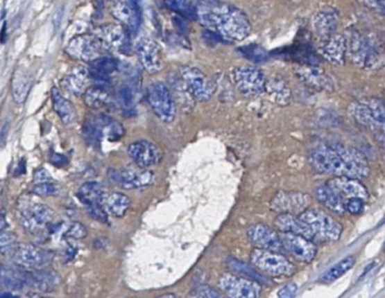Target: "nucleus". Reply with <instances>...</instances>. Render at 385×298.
<instances>
[{"mask_svg": "<svg viewBox=\"0 0 385 298\" xmlns=\"http://www.w3.org/2000/svg\"><path fill=\"white\" fill-rule=\"evenodd\" d=\"M18 239L15 233L6 232V231H1L0 234V248H1V254L6 256V258H11L15 247L18 246Z\"/></svg>", "mask_w": 385, "mask_h": 298, "instance_id": "nucleus-45", "label": "nucleus"}, {"mask_svg": "<svg viewBox=\"0 0 385 298\" xmlns=\"http://www.w3.org/2000/svg\"><path fill=\"white\" fill-rule=\"evenodd\" d=\"M96 33L108 51L125 53L128 49V34L121 25H116V24L103 25L97 28Z\"/></svg>", "mask_w": 385, "mask_h": 298, "instance_id": "nucleus-21", "label": "nucleus"}, {"mask_svg": "<svg viewBox=\"0 0 385 298\" xmlns=\"http://www.w3.org/2000/svg\"><path fill=\"white\" fill-rule=\"evenodd\" d=\"M361 4L371 8L379 15H385V0H359Z\"/></svg>", "mask_w": 385, "mask_h": 298, "instance_id": "nucleus-51", "label": "nucleus"}, {"mask_svg": "<svg viewBox=\"0 0 385 298\" xmlns=\"http://www.w3.org/2000/svg\"><path fill=\"white\" fill-rule=\"evenodd\" d=\"M51 102H53V107L55 109V112L58 113V116H60L63 124L69 125L75 121L76 112H75L73 104L63 97L58 87L51 89Z\"/></svg>", "mask_w": 385, "mask_h": 298, "instance_id": "nucleus-35", "label": "nucleus"}, {"mask_svg": "<svg viewBox=\"0 0 385 298\" xmlns=\"http://www.w3.org/2000/svg\"><path fill=\"white\" fill-rule=\"evenodd\" d=\"M298 286L296 283L285 284L284 287L278 291V297L292 298L297 295Z\"/></svg>", "mask_w": 385, "mask_h": 298, "instance_id": "nucleus-52", "label": "nucleus"}, {"mask_svg": "<svg viewBox=\"0 0 385 298\" xmlns=\"http://www.w3.org/2000/svg\"><path fill=\"white\" fill-rule=\"evenodd\" d=\"M248 239L251 245L256 248L268 249V251L282 252L285 251L282 245L280 233L275 232V229L268 227L264 224H256L251 226L246 232Z\"/></svg>", "mask_w": 385, "mask_h": 298, "instance_id": "nucleus-18", "label": "nucleus"}, {"mask_svg": "<svg viewBox=\"0 0 385 298\" xmlns=\"http://www.w3.org/2000/svg\"><path fill=\"white\" fill-rule=\"evenodd\" d=\"M88 234V231L81 222H71L70 225L67 226L65 231V236L71 238V239H83Z\"/></svg>", "mask_w": 385, "mask_h": 298, "instance_id": "nucleus-47", "label": "nucleus"}, {"mask_svg": "<svg viewBox=\"0 0 385 298\" xmlns=\"http://www.w3.org/2000/svg\"><path fill=\"white\" fill-rule=\"evenodd\" d=\"M239 53L255 63L264 62L268 60V51L258 44H249L246 47L239 48Z\"/></svg>", "mask_w": 385, "mask_h": 298, "instance_id": "nucleus-44", "label": "nucleus"}, {"mask_svg": "<svg viewBox=\"0 0 385 298\" xmlns=\"http://www.w3.org/2000/svg\"><path fill=\"white\" fill-rule=\"evenodd\" d=\"M105 49L102 41L94 34H81L73 37L67 44L66 53L70 58L83 62H92L101 58Z\"/></svg>", "mask_w": 385, "mask_h": 298, "instance_id": "nucleus-8", "label": "nucleus"}, {"mask_svg": "<svg viewBox=\"0 0 385 298\" xmlns=\"http://www.w3.org/2000/svg\"><path fill=\"white\" fill-rule=\"evenodd\" d=\"M109 177L112 182L128 190L144 189L154 182L153 173L137 164L123 168L121 170L112 169L109 171Z\"/></svg>", "mask_w": 385, "mask_h": 298, "instance_id": "nucleus-11", "label": "nucleus"}, {"mask_svg": "<svg viewBox=\"0 0 385 298\" xmlns=\"http://www.w3.org/2000/svg\"><path fill=\"white\" fill-rule=\"evenodd\" d=\"M82 131H83L85 141L88 142L89 145H92V147H99V142L104 138L102 128L96 121L95 116H89L88 119L85 121V125H83Z\"/></svg>", "mask_w": 385, "mask_h": 298, "instance_id": "nucleus-42", "label": "nucleus"}, {"mask_svg": "<svg viewBox=\"0 0 385 298\" xmlns=\"http://www.w3.org/2000/svg\"><path fill=\"white\" fill-rule=\"evenodd\" d=\"M112 15L118 21L128 27L132 32H137L139 28L142 11L138 5L131 4L128 1V3L116 1L112 6Z\"/></svg>", "mask_w": 385, "mask_h": 298, "instance_id": "nucleus-27", "label": "nucleus"}, {"mask_svg": "<svg viewBox=\"0 0 385 298\" xmlns=\"http://www.w3.org/2000/svg\"><path fill=\"white\" fill-rule=\"evenodd\" d=\"M179 76L187 85L188 90L191 91L196 102H207L213 97L216 85L213 80L205 76L201 70L193 66L181 67Z\"/></svg>", "mask_w": 385, "mask_h": 298, "instance_id": "nucleus-9", "label": "nucleus"}, {"mask_svg": "<svg viewBox=\"0 0 385 298\" xmlns=\"http://www.w3.org/2000/svg\"><path fill=\"white\" fill-rule=\"evenodd\" d=\"M118 102L121 103V105L124 109H131L135 103V89L132 85L125 84L121 89L118 90L117 94Z\"/></svg>", "mask_w": 385, "mask_h": 298, "instance_id": "nucleus-46", "label": "nucleus"}, {"mask_svg": "<svg viewBox=\"0 0 385 298\" xmlns=\"http://www.w3.org/2000/svg\"><path fill=\"white\" fill-rule=\"evenodd\" d=\"M223 292L209 287V286H200V287L195 288L193 292H191V297H201V298H215L222 297Z\"/></svg>", "mask_w": 385, "mask_h": 298, "instance_id": "nucleus-49", "label": "nucleus"}, {"mask_svg": "<svg viewBox=\"0 0 385 298\" xmlns=\"http://www.w3.org/2000/svg\"><path fill=\"white\" fill-rule=\"evenodd\" d=\"M347 54L352 63L357 67L373 66L377 60V51L370 41L359 33V30L350 28L345 35Z\"/></svg>", "mask_w": 385, "mask_h": 298, "instance_id": "nucleus-10", "label": "nucleus"}, {"mask_svg": "<svg viewBox=\"0 0 385 298\" xmlns=\"http://www.w3.org/2000/svg\"><path fill=\"white\" fill-rule=\"evenodd\" d=\"M251 265L268 277H292L296 273L293 263L287 260L280 252L255 248L250 254Z\"/></svg>", "mask_w": 385, "mask_h": 298, "instance_id": "nucleus-4", "label": "nucleus"}, {"mask_svg": "<svg viewBox=\"0 0 385 298\" xmlns=\"http://www.w3.org/2000/svg\"><path fill=\"white\" fill-rule=\"evenodd\" d=\"M300 216L311 226L316 239L323 241H338L342 234V226L336 219L320 209L308 207Z\"/></svg>", "mask_w": 385, "mask_h": 298, "instance_id": "nucleus-6", "label": "nucleus"}, {"mask_svg": "<svg viewBox=\"0 0 385 298\" xmlns=\"http://www.w3.org/2000/svg\"><path fill=\"white\" fill-rule=\"evenodd\" d=\"M272 100L278 105H289L292 98L291 89L282 77L275 76L266 80V90Z\"/></svg>", "mask_w": 385, "mask_h": 298, "instance_id": "nucleus-32", "label": "nucleus"}, {"mask_svg": "<svg viewBox=\"0 0 385 298\" xmlns=\"http://www.w3.org/2000/svg\"><path fill=\"white\" fill-rule=\"evenodd\" d=\"M384 249H385V245H384Z\"/></svg>", "mask_w": 385, "mask_h": 298, "instance_id": "nucleus-56", "label": "nucleus"}, {"mask_svg": "<svg viewBox=\"0 0 385 298\" xmlns=\"http://www.w3.org/2000/svg\"><path fill=\"white\" fill-rule=\"evenodd\" d=\"M136 51L147 73H157L162 69V49L155 41L144 37L137 42Z\"/></svg>", "mask_w": 385, "mask_h": 298, "instance_id": "nucleus-19", "label": "nucleus"}, {"mask_svg": "<svg viewBox=\"0 0 385 298\" xmlns=\"http://www.w3.org/2000/svg\"><path fill=\"white\" fill-rule=\"evenodd\" d=\"M118 68V62L112 56H101L90 62V73L92 80L99 84H105L109 80V75L114 73Z\"/></svg>", "mask_w": 385, "mask_h": 298, "instance_id": "nucleus-31", "label": "nucleus"}, {"mask_svg": "<svg viewBox=\"0 0 385 298\" xmlns=\"http://www.w3.org/2000/svg\"><path fill=\"white\" fill-rule=\"evenodd\" d=\"M128 154L133 164L145 169L157 166L162 159V149L148 140L133 142L128 147Z\"/></svg>", "mask_w": 385, "mask_h": 298, "instance_id": "nucleus-17", "label": "nucleus"}, {"mask_svg": "<svg viewBox=\"0 0 385 298\" xmlns=\"http://www.w3.org/2000/svg\"><path fill=\"white\" fill-rule=\"evenodd\" d=\"M354 265H355V258L354 256H347V258H343V260L338 262L336 265H334L332 268L327 270L326 273L323 274L321 279H320V282L332 283L334 281L339 280L345 273H348L349 270L354 267Z\"/></svg>", "mask_w": 385, "mask_h": 298, "instance_id": "nucleus-40", "label": "nucleus"}, {"mask_svg": "<svg viewBox=\"0 0 385 298\" xmlns=\"http://www.w3.org/2000/svg\"><path fill=\"white\" fill-rule=\"evenodd\" d=\"M96 121L102 128L103 134L109 141H117L124 135L123 125L108 116H95Z\"/></svg>", "mask_w": 385, "mask_h": 298, "instance_id": "nucleus-39", "label": "nucleus"}, {"mask_svg": "<svg viewBox=\"0 0 385 298\" xmlns=\"http://www.w3.org/2000/svg\"><path fill=\"white\" fill-rule=\"evenodd\" d=\"M167 8L184 18H196V8L191 0H165Z\"/></svg>", "mask_w": 385, "mask_h": 298, "instance_id": "nucleus-43", "label": "nucleus"}, {"mask_svg": "<svg viewBox=\"0 0 385 298\" xmlns=\"http://www.w3.org/2000/svg\"><path fill=\"white\" fill-rule=\"evenodd\" d=\"M313 196L319 200V203L323 204V207L328 209L330 212L335 213V215H343L345 213L343 197L340 193H336L333 188H330L328 184L316 188Z\"/></svg>", "mask_w": 385, "mask_h": 298, "instance_id": "nucleus-28", "label": "nucleus"}, {"mask_svg": "<svg viewBox=\"0 0 385 298\" xmlns=\"http://www.w3.org/2000/svg\"><path fill=\"white\" fill-rule=\"evenodd\" d=\"M32 80L27 73L15 71L12 78V96L17 104H24L27 96L30 94Z\"/></svg>", "mask_w": 385, "mask_h": 298, "instance_id": "nucleus-37", "label": "nucleus"}, {"mask_svg": "<svg viewBox=\"0 0 385 298\" xmlns=\"http://www.w3.org/2000/svg\"><path fill=\"white\" fill-rule=\"evenodd\" d=\"M196 18L202 25L213 29L224 41H242L251 32V25L246 13L232 5L209 6L200 3Z\"/></svg>", "mask_w": 385, "mask_h": 298, "instance_id": "nucleus-2", "label": "nucleus"}, {"mask_svg": "<svg viewBox=\"0 0 385 298\" xmlns=\"http://www.w3.org/2000/svg\"><path fill=\"white\" fill-rule=\"evenodd\" d=\"M362 198H357V197H352L348 198L345 202V210L349 212L350 215H359L361 212L363 211L364 203Z\"/></svg>", "mask_w": 385, "mask_h": 298, "instance_id": "nucleus-50", "label": "nucleus"}, {"mask_svg": "<svg viewBox=\"0 0 385 298\" xmlns=\"http://www.w3.org/2000/svg\"><path fill=\"white\" fill-rule=\"evenodd\" d=\"M103 207L109 215L121 218L131 207V200L121 193H111L104 196Z\"/></svg>", "mask_w": 385, "mask_h": 298, "instance_id": "nucleus-34", "label": "nucleus"}, {"mask_svg": "<svg viewBox=\"0 0 385 298\" xmlns=\"http://www.w3.org/2000/svg\"><path fill=\"white\" fill-rule=\"evenodd\" d=\"M275 226L280 232L294 233L300 234L309 239H316V234L311 226L301 218L300 216L292 213H280L275 219Z\"/></svg>", "mask_w": 385, "mask_h": 298, "instance_id": "nucleus-24", "label": "nucleus"}, {"mask_svg": "<svg viewBox=\"0 0 385 298\" xmlns=\"http://www.w3.org/2000/svg\"><path fill=\"white\" fill-rule=\"evenodd\" d=\"M34 182L35 183H46L51 182V177L49 173L46 169L41 168L39 170L34 173Z\"/></svg>", "mask_w": 385, "mask_h": 298, "instance_id": "nucleus-53", "label": "nucleus"}, {"mask_svg": "<svg viewBox=\"0 0 385 298\" xmlns=\"http://www.w3.org/2000/svg\"><path fill=\"white\" fill-rule=\"evenodd\" d=\"M296 75L302 83L318 91L332 92L334 90L333 80L319 67L313 64L299 67L296 70Z\"/></svg>", "mask_w": 385, "mask_h": 298, "instance_id": "nucleus-20", "label": "nucleus"}, {"mask_svg": "<svg viewBox=\"0 0 385 298\" xmlns=\"http://www.w3.org/2000/svg\"><path fill=\"white\" fill-rule=\"evenodd\" d=\"M309 162L316 170L336 177L364 178L369 175L366 157L356 149L345 146H320L309 154Z\"/></svg>", "mask_w": 385, "mask_h": 298, "instance_id": "nucleus-1", "label": "nucleus"}, {"mask_svg": "<svg viewBox=\"0 0 385 298\" xmlns=\"http://www.w3.org/2000/svg\"><path fill=\"white\" fill-rule=\"evenodd\" d=\"M200 3H203L205 5H209V6H217L220 0H200Z\"/></svg>", "mask_w": 385, "mask_h": 298, "instance_id": "nucleus-55", "label": "nucleus"}, {"mask_svg": "<svg viewBox=\"0 0 385 298\" xmlns=\"http://www.w3.org/2000/svg\"><path fill=\"white\" fill-rule=\"evenodd\" d=\"M330 188H333L336 193H340L342 197L347 198H362L367 200L369 197L367 188L359 182V178L352 177H334L327 183Z\"/></svg>", "mask_w": 385, "mask_h": 298, "instance_id": "nucleus-26", "label": "nucleus"}, {"mask_svg": "<svg viewBox=\"0 0 385 298\" xmlns=\"http://www.w3.org/2000/svg\"><path fill=\"white\" fill-rule=\"evenodd\" d=\"M10 258L13 260L15 265L25 270H37L47 268L53 261L54 254L34 245L19 243Z\"/></svg>", "mask_w": 385, "mask_h": 298, "instance_id": "nucleus-13", "label": "nucleus"}, {"mask_svg": "<svg viewBox=\"0 0 385 298\" xmlns=\"http://www.w3.org/2000/svg\"><path fill=\"white\" fill-rule=\"evenodd\" d=\"M320 53L328 62L336 64V66H343L345 54H347V40H345V35L335 34L330 39L323 41Z\"/></svg>", "mask_w": 385, "mask_h": 298, "instance_id": "nucleus-25", "label": "nucleus"}, {"mask_svg": "<svg viewBox=\"0 0 385 298\" xmlns=\"http://www.w3.org/2000/svg\"><path fill=\"white\" fill-rule=\"evenodd\" d=\"M27 281L30 288H34L39 291H51L59 286L60 277L58 274L53 273L46 268L37 270H28Z\"/></svg>", "mask_w": 385, "mask_h": 298, "instance_id": "nucleus-30", "label": "nucleus"}, {"mask_svg": "<svg viewBox=\"0 0 385 298\" xmlns=\"http://www.w3.org/2000/svg\"><path fill=\"white\" fill-rule=\"evenodd\" d=\"M104 196L105 191L103 189L102 184L99 182L85 183L77 191V197L85 204V207L92 204H103Z\"/></svg>", "mask_w": 385, "mask_h": 298, "instance_id": "nucleus-36", "label": "nucleus"}, {"mask_svg": "<svg viewBox=\"0 0 385 298\" xmlns=\"http://www.w3.org/2000/svg\"><path fill=\"white\" fill-rule=\"evenodd\" d=\"M171 87H172L173 96L174 99L178 100L180 105L188 109V106H193V102H195V98L191 95V91L188 90L187 85L185 84L184 80L181 77L178 76L174 80H171Z\"/></svg>", "mask_w": 385, "mask_h": 298, "instance_id": "nucleus-41", "label": "nucleus"}, {"mask_svg": "<svg viewBox=\"0 0 385 298\" xmlns=\"http://www.w3.org/2000/svg\"><path fill=\"white\" fill-rule=\"evenodd\" d=\"M219 287L225 296L232 298H255L262 294L258 282L232 274H223L219 280Z\"/></svg>", "mask_w": 385, "mask_h": 298, "instance_id": "nucleus-14", "label": "nucleus"}, {"mask_svg": "<svg viewBox=\"0 0 385 298\" xmlns=\"http://www.w3.org/2000/svg\"><path fill=\"white\" fill-rule=\"evenodd\" d=\"M8 130H10V124L8 121L3 125V128H1V146L5 145V141H6V135H8Z\"/></svg>", "mask_w": 385, "mask_h": 298, "instance_id": "nucleus-54", "label": "nucleus"}, {"mask_svg": "<svg viewBox=\"0 0 385 298\" xmlns=\"http://www.w3.org/2000/svg\"><path fill=\"white\" fill-rule=\"evenodd\" d=\"M280 238L285 251L289 252L298 261L309 263L316 258L318 248L312 239L289 232H280Z\"/></svg>", "mask_w": 385, "mask_h": 298, "instance_id": "nucleus-16", "label": "nucleus"}, {"mask_svg": "<svg viewBox=\"0 0 385 298\" xmlns=\"http://www.w3.org/2000/svg\"><path fill=\"white\" fill-rule=\"evenodd\" d=\"M227 265L229 270H232L234 273L239 274V275H242V277H246V279H250V280L256 281L258 283H268V280L266 277L263 275L262 272L259 270H256L257 268L253 265H246L244 262L239 261L235 258H229L227 260Z\"/></svg>", "mask_w": 385, "mask_h": 298, "instance_id": "nucleus-38", "label": "nucleus"}, {"mask_svg": "<svg viewBox=\"0 0 385 298\" xmlns=\"http://www.w3.org/2000/svg\"><path fill=\"white\" fill-rule=\"evenodd\" d=\"M349 113L359 124L371 130L385 131V104L378 99L352 103Z\"/></svg>", "mask_w": 385, "mask_h": 298, "instance_id": "nucleus-7", "label": "nucleus"}, {"mask_svg": "<svg viewBox=\"0 0 385 298\" xmlns=\"http://www.w3.org/2000/svg\"><path fill=\"white\" fill-rule=\"evenodd\" d=\"M85 104L89 109H99L109 105L110 103V91L104 84H95L88 87V90L85 92Z\"/></svg>", "mask_w": 385, "mask_h": 298, "instance_id": "nucleus-33", "label": "nucleus"}, {"mask_svg": "<svg viewBox=\"0 0 385 298\" xmlns=\"http://www.w3.org/2000/svg\"><path fill=\"white\" fill-rule=\"evenodd\" d=\"M312 197L308 193L299 191H280L272 198L270 207L273 211L279 213H292L301 215L311 207Z\"/></svg>", "mask_w": 385, "mask_h": 298, "instance_id": "nucleus-15", "label": "nucleus"}, {"mask_svg": "<svg viewBox=\"0 0 385 298\" xmlns=\"http://www.w3.org/2000/svg\"><path fill=\"white\" fill-rule=\"evenodd\" d=\"M28 270L20 265H3L1 267V286L11 290H22L28 287L27 281Z\"/></svg>", "mask_w": 385, "mask_h": 298, "instance_id": "nucleus-29", "label": "nucleus"}, {"mask_svg": "<svg viewBox=\"0 0 385 298\" xmlns=\"http://www.w3.org/2000/svg\"><path fill=\"white\" fill-rule=\"evenodd\" d=\"M92 76L90 68L77 66L62 80V87L67 92L74 96L85 95L89 87H92Z\"/></svg>", "mask_w": 385, "mask_h": 298, "instance_id": "nucleus-23", "label": "nucleus"}, {"mask_svg": "<svg viewBox=\"0 0 385 298\" xmlns=\"http://www.w3.org/2000/svg\"><path fill=\"white\" fill-rule=\"evenodd\" d=\"M147 100L159 119L171 124L176 116V102L171 89L164 82L155 80L147 89Z\"/></svg>", "mask_w": 385, "mask_h": 298, "instance_id": "nucleus-5", "label": "nucleus"}, {"mask_svg": "<svg viewBox=\"0 0 385 298\" xmlns=\"http://www.w3.org/2000/svg\"><path fill=\"white\" fill-rule=\"evenodd\" d=\"M232 78L239 91L246 97H257L266 90V78L256 67H239L232 71Z\"/></svg>", "mask_w": 385, "mask_h": 298, "instance_id": "nucleus-12", "label": "nucleus"}, {"mask_svg": "<svg viewBox=\"0 0 385 298\" xmlns=\"http://www.w3.org/2000/svg\"><path fill=\"white\" fill-rule=\"evenodd\" d=\"M340 22L338 10L334 8H325L320 10L313 18V28L316 35L325 41L335 35Z\"/></svg>", "mask_w": 385, "mask_h": 298, "instance_id": "nucleus-22", "label": "nucleus"}, {"mask_svg": "<svg viewBox=\"0 0 385 298\" xmlns=\"http://www.w3.org/2000/svg\"><path fill=\"white\" fill-rule=\"evenodd\" d=\"M19 220L26 232L37 236L44 232L54 218V212L46 204L31 197H22L19 200Z\"/></svg>", "mask_w": 385, "mask_h": 298, "instance_id": "nucleus-3", "label": "nucleus"}, {"mask_svg": "<svg viewBox=\"0 0 385 298\" xmlns=\"http://www.w3.org/2000/svg\"><path fill=\"white\" fill-rule=\"evenodd\" d=\"M33 193L37 196H55L59 193V186L51 182L35 183Z\"/></svg>", "mask_w": 385, "mask_h": 298, "instance_id": "nucleus-48", "label": "nucleus"}]
</instances>
